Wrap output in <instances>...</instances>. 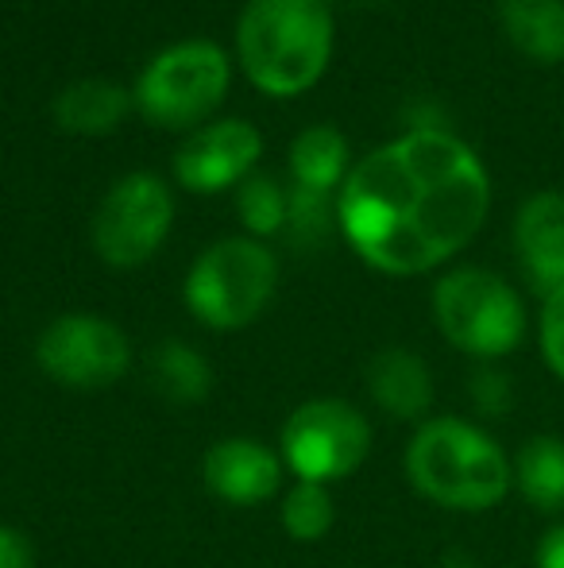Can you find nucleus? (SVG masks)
Instances as JSON below:
<instances>
[{"label":"nucleus","instance_id":"f257e3e1","mask_svg":"<svg viewBox=\"0 0 564 568\" xmlns=\"http://www.w3.org/2000/svg\"><path fill=\"white\" fill-rule=\"evenodd\" d=\"M488 202V171L472 148L441 128H418L348 174L337 217L371 267L422 275L480 232Z\"/></svg>","mask_w":564,"mask_h":568},{"label":"nucleus","instance_id":"f03ea898","mask_svg":"<svg viewBox=\"0 0 564 568\" xmlns=\"http://www.w3.org/2000/svg\"><path fill=\"white\" fill-rule=\"evenodd\" d=\"M244 74L271 98H298L325 74L332 12L325 0H248L236 31Z\"/></svg>","mask_w":564,"mask_h":568},{"label":"nucleus","instance_id":"7ed1b4c3","mask_svg":"<svg viewBox=\"0 0 564 568\" xmlns=\"http://www.w3.org/2000/svg\"><path fill=\"white\" fill-rule=\"evenodd\" d=\"M407 476L444 510H491L506 499L514 468L483 429L460 418H433L407 449Z\"/></svg>","mask_w":564,"mask_h":568},{"label":"nucleus","instance_id":"20e7f679","mask_svg":"<svg viewBox=\"0 0 564 568\" xmlns=\"http://www.w3.org/2000/svg\"><path fill=\"white\" fill-rule=\"evenodd\" d=\"M433 314L444 341L480 359H499L526 337V310L519 294L483 267H460L437 283Z\"/></svg>","mask_w":564,"mask_h":568},{"label":"nucleus","instance_id":"39448f33","mask_svg":"<svg viewBox=\"0 0 564 568\" xmlns=\"http://www.w3.org/2000/svg\"><path fill=\"white\" fill-rule=\"evenodd\" d=\"M275 255L256 240H221L205 247L186 278V306L209 329L256 322L275 294Z\"/></svg>","mask_w":564,"mask_h":568},{"label":"nucleus","instance_id":"423d86ee","mask_svg":"<svg viewBox=\"0 0 564 568\" xmlns=\"http://www.w3.org/2000/svg\"><path fill=\"white\" fill-rule=\"evenodd\" d=\"M225 90V51L217 43H205V39H189V43H174L163 54H155V62L140 74L136 105L151 124L189 128L221 105Z\"/></svg>","mask_w":564,"mask_h":568},{"label":"nucleus","instance_id":"0eeeda50","mask_svg":"<svg viewBox=\"0 0 564 568\" xmlns=\"http://www.w3.org/2000/svg\"><path fill=\"white\" fill-rule=\"evenodd\" d=\"M283 464L301 484H337L348 479L371 453V426L345 398H314L286 418Z\"/></svg>","mask_w":564,"mask_h":568},{"label":"nucleus","instance_id":"6e6552de","mask_svg":"<svg viewBox=\"0 0 564 568\" xmlns=\"http://www.w3.org/2000/svg\"><path fill=\"white\" fill-rule=\"evenodd\" d=\"M35 359L54 383L74 390L113 387L132 364L129 337L121 325L98 314L54 317L35 341Z\"/></svg>","mask_w":564,"mask_h":568},{"label":"nucleus","instance_id":"1a4fd4ad","mask_svg":"<svg viewBox=\"0 0 564 568\" xmlns=\"http://www.w3.org/2000/svg\"><path fill=\"white\" fill-rule=\"evenodd\" d=\"M171 221V190L155 174H129L109 190L93 217V247L109 267H140L158 252Z\"/></svg>","mask_w":564,"mask_h":568},{"label":"nucleus","instance_id":"9d476101","mask_svg":"<svg viewBox=\"0 0 564 568\" xmlns=\"http://www.w3.org/2000/svg\"><path fill=\"white\" fill-rule=\"evenodd\" d=\"M259 159V132L244 120H217V124L194 132L182 151L174 155V174L186 190L213 194L256 166Z\"/></svg>","mask_w":564,"mask_h":568},{"label":"nucleus","instance_id":"9b49d317","mask_svg":"<svg viewBox=\"0 0 564 568\" xmlns=\"http://www.w3.org/2000/svg\"><path fill=\"white\" fill-rule=\"evenodd\" d=\"M205 487L233 507H259L283 484V456L256 437H225L205 453Z\"/></svg>","mask_w":564,"mask_h":568},{"label":"nucleus","instance_id":"f8f14e48","mask_svg":"<svg viewBox=\"0 0 564 568\" xmlns=\"http://www.w3.org/2000/svg\"><path fill=\"white\" fill-rule=\"evenodd\" d=\"M514 247L530 286L553 294L564 286V194H534L514 221Z\"/></svg>","mask_w":564,"mask_h":568},{"label":"nucleus","instance_id":"ddd939ff","mask_svg":"<svg viewBox=\"0 0 564 568\" xmlns=\"http://www.w3.org/2000/svg\"><path fill=\"white\" fill-rule=\"evenodd\" d=\"M368 390L379 410L414 422L433 406V375L425 359L410 348H379L368 359Z\"/></svg>","mask_w":564,"mask_h":568},{"label":"nucleus","instance_id":"4468645a","mask_svg":"<svg viewBox=\"0 0 564 568\" xmlns=\"http://www.w3.org/2000/svg\"><path fill=\"white\" fill-rule=\"evenodd\" d=\"M499 20L526 59H564V0H499Z\"/></svg>","mask_w":564,"mask_h":568},{"label":"nucleus","instance_id":"2eb2a0df","mask_svg":"<svg viewBox=\"0 0 564 568\" xmlns=\"http://www.w3.org/2000/svg\"><path fill=\"white\" fill-rule=\"evenodd\" d=\"M514 484L522 499L534 510H561L564 507V442L553 434H537L522 445L514 460Z\"/></svg>","mask_w":564,"mask_h":568},{"label":"nucleus","instance_id":"dca6fc26","mask_svg":"<svg viewBox=\"0 0 564 568\" xmlns=\"http://www.w3.org/2000/svg\"><path fill=\"white\" fill-rule=\"evenodd\" d=\"M124 109H129L124 90H116L113 82L93 78V82H74L59 93V101H54V120H59L66 132L98 135L121 124Z\"/></svg>","mask_w":564,"mask_h":568},{"label":"nucleus","instance_id":"f3484780","mask_svg":"<svg viewBox=\"0 0 564 568\" xmlns=\"http://www.w3.org/2000/svg\"><path fill=\"white\" fill-rule=\"evenodd\" d=\"M151 383L174 406H194L209 395L213 372L197 348L182 341H163L151 356Z\"/></svg>","mask_w":564,"mask_h":568},{"label":"nucleus","instance_id":"a211bd4d","mask_svg":"<svg viewBox=\"0 0 564 568\" xmlns=\"http://www.w3.org/2000/svg\"><path fill=\"white\" fill-rule=\"evenodd\" d=\"M345 159H348V148L337 128H309L290 148L294 182H298L301 190H314V194H329L340 174H345Z\"/></svg>","mask_w":564,"mask_h":568},{"label":"nucleus","instance_id":"6ab92c4d","mask_svg":"<svg viewBox=\"0 0 564 568\" xmlns=\"http://www.w3.org/2000/svg\"><path fill=\"white\" fill-rule=\"evenodd\" d=\"M337 523V507L325 484H294L283 499V526L294 541H321Z\"/></svg>","mask_w":564,"mask_h":568},{"label":"nucleus","instance_id":"aec40b11","mask_svg":"<svg viewBox=\"0 0 564 568\" xmlns=\"http://www.w3.org/2000/svg\"><path fill=\"white\" fill-rule=\"evenodd\" d=\"M236 205H240V221L256 232V236H271L275 229L286 225L290 197L275 186V179H267V174H252V179L240 186Z\"/></svg>","mask_w":564,"mask_h":568},{"label":"nucleus","instance_id":"412c9836","mask_svg":"<svg viewBox=\"0 0 564 568\" xmlns=\"http://www.w3.org/2000/svg\"><path fill=\"white\" fill-rule=\"evenodd\" d=\"M468 395H472L475 410L488 414V418H499V414L511 410V375H503L499 367L483 364L472 372V383H468Z\"/></svg>","mask_w":564,"mask_h":568},{"label":"nucleus","instance_id":"4be33fe9","mask_svg":"<svg viewBox=\"0 0 564 568\" xmlns=\"http://www.w3.org/2000/svg\"><path fill=\"white\" fill-rule=\"evenodd\" d=\"M325 194H314V190H294L290 194V210H286V225H290L294 240H317L325 232Z\"/></svg>","mask_w":564,"mask_h":568},{"label":"nucleus","instance_id":"5701e85b","mask_svg":"<svg viewBox=\"0 0 564 568\" xmlns=\"http://www.w3.org/2000/svg\"><path fill=\"white\" fill-rule=\"evenodd\" d=\"M542 352L545 364L553 367V375L564 379V286L553 294H545L542 306Z\"/></svg>","mask_w":564,"mask_h":568},{"label":"nucleus","instance_id":"b1692460","mask_svg":"<svg viewBox=\"0 0 564 568\" xmlns=\"http://www.w3.org/2000/svg\"><path fill=\"white\" fill-rule=\"evenodd\" d=\"M0 568H35V549L16 526H0Z\"/></svg>","mask_w":564,"mask_h":568},{"label":"nucleus","instance_id":"393cba45","mask_svg":"<svg viewBox=\"0 0 564 568\" xmlns=\"http://www.w3.org/2000/svg\"><path fill=\"white\" fill-rule=\"evenodd\" d=\"M537 568H564V526H553L537 546Z\"/></svg>","mask_w":564,"mask_h":568},{"label":"nucleus","instance_id":"a878e982","mask_svg":"<svg viewBox=\"0 0 564 568\" xmlns=\"http://www.w3.org/2000/svg\"><path fill=\"white\" fill-rule=\"evenodd\" d=\"M437 568H475V561L468 554H460V549H452V554L441 557V565H437Z\"/></svg>","mask_w":564,"mask_h":568}]
</instances>
